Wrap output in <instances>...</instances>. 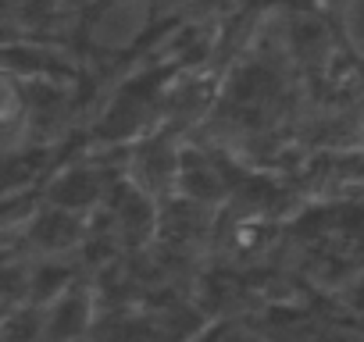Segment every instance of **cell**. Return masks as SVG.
<instances>
[{
  "label": "cell",
  "instance_id": "cell-1",
  "mask_svg": "<svg viewBox=\"0 0 364 342\" xmlns=\"http://www.w3.org/2000/svg\"><path fill=\"white\" fill-rule=\"evenodd\" d=\"M8 40H15V33H11V29H4V26H0V43H8Z\"/></svg>",
  "mask_w": 364,
  "mask_h": 342
},
{
  "label": "cell",
  "instance_id": "cell-2",
  "mask_svg": "<svg viewBox=\"0 0 364 342\" xmlns=\"http://www.w3.org/2000/svg\"><path fill=\"white\" fill-rule=\"evenodd\" d=\"M0 4H4V0H0Z\"/></svg>",
  "mask_w": 364,
  "mask_h": 342
}]
</instances>
